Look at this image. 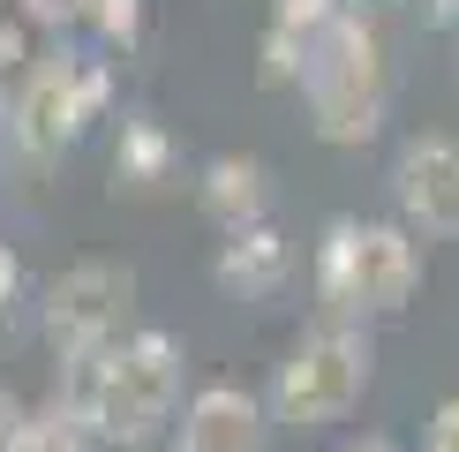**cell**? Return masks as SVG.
<instances>
[{
	"instance_id": "6da1fadb",
	"label": "cell",
	"mask_w": 459,
	"mask_h": 452,
	"mask_svg": "<svg viewBox=\"0 0 459 452\" xmlns=\"http://www.w3.org/2000/svg\"><path fill=\"white\" fill-rule=\"evenodd\" d=\"M61 407L91 430L99 445H143L166 430V414L181 407V347L166 332H128L121 347L75 354Z\"/></svg>"
},
{
	"instance_id": "7a4b0ae2",
	"label": "cell",
	"mask_w": 459,
	"mask_h": 452,
	"mask_svg": "<svg viewBox=\"0 0 459 452\" xmlns=\"http://www.w3.org/2000/svg\"><path fill=\"white\" fill-rule=\"evenodd\" d=\"M422 287V241L399 219H332L316 249V301L332 317H399Z\"/></svg>"
},
{
	"instance_id": "3957f363",
	"label": "cell",
	"mask_w": 459,
	"mask_h": 452,
	"mask_svg": "<svg viewBox=\"0 0 459 452\" xmlns=\"http://www.w3.org/2000/svg\"><path fill=\"white\" fill-rule=\"evenodd\" d=\"M301 91H309L324 143H369L377 121H385V46H377V30L361 15H332L309 38Z\"/></svg>"
},
{
	"instance_id": "277c9868",
	"label": "cell",
	"mask_w": 459,
	"mask_h": 452,
	"mask_svg": "<svg viewBox=\"0 0 459 452\" xmlns=\"http://www.w3.org/2000/svg\"><path fill=\"white\" fill-rule=\"evenodd\" d=\"M369 362L377 354H369V339L354 325H316V332H301L294 347H286L264 407H272V422H286V430H332V422H347L361 407Z\"/></svg>"
},
{
	"instance_id": "5b68a950",
	"label": "cell",
	"mask_w": 459,
	"mask_h": 452,
	"mask_svg": "<svg viewBox=\"0 0 459 452\" xmlns=\"http://www.w3.org/2000/svg\"><path fill=\"white\" fill-rule=\"evenodd\" d=\"M136 309V272L113 256H83L53 279L46 294V339L61 347V362L75 354H99V347H121V325Z\"/></svg>"
},
{
	"instance_id": "8992f818",
	"label": "cell",
	"mask_w": 459,
	"mask_h": 452,
	"mask_svg": "<svg viewBox=\"0 0 459 452\" xmlns=\"http://www.w3.org/2000/svg\"><path fill=\"white\" fill-rule=\"evenodd\" d=\"M392 204L407 234L459 241V136H407L392 159Z\"/></svg>"
},
{
	"instance_id": "52a82bcc",
	"label": "cell",
	"mask_w": 459,
	"mask_h": 452,
	"mask_svg": "<svg viewBox=\"0 0 459 452\" xmlns=\"http://www.w3.org/2000/svg\"><path fill=\"white\" fill-rule=\"evenodd\" d=\"M99 99H106V75L53 61V68L30 75L23 106H15V136H23L30 151H61V143H75V128L99 113Z\"/></svg>"
},
{
	"instance_id": "ba28073f",
	"label": "cell",
	"mask_w": 459,
	"mask_h": 452,
	"mask_svg": "<svg viewBox=\"0 0 459 452\" xmlns=\"http://www.w3.org/2000/svg\"><path fill=\"white\" fill-rule=\"evenodd\" d=\"M272 438V407L241 385H204L181 407V452H264Z\"/></svg>"
},
{
	"instance_id": "9c48e42d",
	"label": "cell",
	"mask_w": 459,
	"mask_h": 452,
	"mask_svg": "<svg viewBox=\"0 0 459 452\" xmlns=\"http://www.w3.org/2000/svg\"><path fill=\"white\" fill-rule=\"evenodd\" d=\"M219 287L226 294H241V301H264V294H279V279L294 272V256H286V241L272 234V226H241V234H226L219 241Z\"/></svg>"
},
{
	"instance_id": "30bf717a",
	"label": "cell",
	"mask_w": 459,
	"mask_h": 452,
	"mask_svg": "<svg viewBox=\"0 0 459 452\" xmlns=\"http://www.w3.org/2000/svg\"><path fill=\"white\" fill-rule=\"evenodd\" d=\"M264 204H272V174H264V159H212L204 166V212H212L226 234H241V226H264Z\"/></svg>"
},
{
	"instance_id": "8fae6325",
	"label": "cell",
	"mask_w": 459,
	"mask_h": 452,
	"mask_svg": "<svg viewBox=\"0 0 459 452\" xmlns=\"http://www.w3.org/2000/svg\"><path fill=\"white\" fill-rule=\"evenodd\" d=\"M113 174H121L128 188H151L166 174V136L151 121H136V128H121V159H113Z\"/></svg>"
},
{
	"instance_id": "7c38bea8",
	"label": "cell",
	"mask_w": 459,
	"mask_h": 452,
	"mask_svg": "<svg viewBox=\"0 0 459 452\" xmlns=\"http://www.w3.org/2000/svg\"><path fill=\"white\" fill-rule=\"evenodd\" d=\"M91 445H99V438H91L68 407H53V414H38V422H30V445L23 452H91Z\"/></svg>"
},
{
	"instance_id": "4fadbf2b",
	"label": "cell",
	"mask_w": 459,
	"mask_h": 452,
	"mask_svg": "<svg viewBox=\"0 0 459 452\" xmlns=\"http://www.w3.org/2000/svg\"><path fill=\"white\" fill-rule=\"evenodd\" d=\"M30 422H38V414L0 385V452H23V445H30Z\"/></svg>"
},
{
	"instance_id": "5bb4252c",
	"label": "cell",
	"mask_w": 459,
	"mask_h": 452,
	"mask_svg": "<svg viewBox=\"0 0 459 452\" xmlns=\"http://www.w3.org/2000/svg\"><path fill=\"white\" fill-rule=\"evenodd\" d=\"M422 452H459V400H445L429 414V438H422Z\"/></svg>"
},
{
	"instance_id": "9a60e30c",
	"label": "cell",
	"mask_w": 459,
	"mask_h": 452,
	"mask_svg": "<svg viewBox=\"0 0 459 452\" xmlns=\"http://www.w3.org/2000/svg\"><path fill=\"white\" fill-rule=\"evenodd\" d=\"M15 287H23V272H15V256L0 249V317H8V301H15Z\"/></svg>"
},
{
	"instance_id": "2e32d148",
	"label": "cell",
	"mask_w": 459,
	"mask_h": 452,
	"mask_svg": "<svg viewBox=\"0 0 459 452\" xmlns=\"http://www.w3.org/2000/svg\"><path fill=\"white\" fill-rule=\"evenodd\" d=\"M347 452H399L392 438H361V445H347Z\"/></svg>"
},
{
	"instance_id": "e0dca14e",
	"label": "cell",
	"mask_w": 459,
	"mask_h": 452,
	"mask_svg": "<svg viewBox=\"0 0 459 452\" xmlns=\"http://www.w3.org/2000/svg\"><path fill=\"white\" fill-rule=\"evenodd\" d=\"M437 15H459V0H437Z\"/></svg>"
}]
</instances>
